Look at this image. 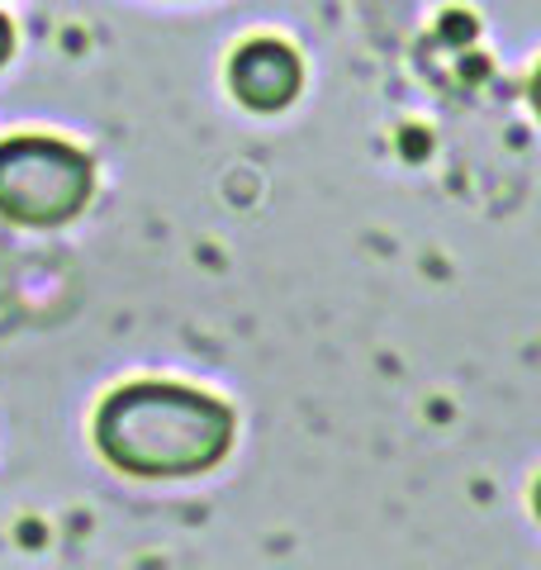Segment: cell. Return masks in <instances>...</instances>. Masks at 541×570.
<instances>
[{"label": "cell", "mask_w": 541, "mask_h": 570, "mask_svg": "<svg viewBox=\"0 0 541 570\" xmlns=\"http://www.w3.org/2000/svg\"><path fill=\"white\" fill-rule=\"evenodd\" d=\"M96 442L124 475H200L233 442V409L186 385H124L96 414Z\"/></svg>", "instance_id": "1"}, {"label": "cell", "mask_w": 541, "mask_h": 570, "mask_svg": "<svg viewBox=\"0 0 541 570\" xmlns=\"http://www.w3.org/2000/svg\"><path fill=\"white\" fill-rule=\"evenodd\" d=\"M96 186L86 153L58 138L0 142V214L29 228H52L81 214Z\"/></svg>", "instance_id": "2"}, {"label": "cell", "mask_w": 541, "mask_h": 570, "mask_svg": "<svg viewBox=\"0 0 541 570\" xmlns=\"http://www.w3.org/2000/svg\"><path fill=\"white\" fill-rule=\"evenodd\" d=\"M299 58L276 39H257L247 43L228 67L233 96H238L247 110H285L299 91Z\"/></svg>", "instance_id": "3"}, {"label": "cell", "mask_w": 541, "mask_h": 570, "mask_svg": "<svg viewBox=\"0 0 541 570\" xmlns=\"http://www.w3.org/2000/svg\"><path fill=\"white\" fill-rule=\"evenodd\" d=\"M10 48H14V33H10V20H6V14H0V62L10 58Z\"/></svg>", "instance_id": "4"}]
</instances>
